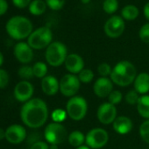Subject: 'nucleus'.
<instances>
[{
	"label": "nucleus",
	"instance_id": "nucleus-25",
	"mask_svg": "<svg viewBox=\"0 0 149 149\" xmlns=\"http://www.w3.org/2000/svg\"><path fill=\"white\" fill-rule=\"evenodd\" d=\"M94 78V74L91 69L90 68H84L78 74V79L83 84H89Z\"/></svg>",
	"mask_w": 149,
	"mask_h": 149
},
{
	"label": "nucleus",
	"instance_id": "nucleus-44",
	"mask_svg": "<svg viewBox=\"0 0 149 149\" xmlns=\"http://www.w3.org/2000/svg\"><path fill=\"white\" fill-rule=\"evenodd\" d=\"M81 1H82V3L83 4H89L90 2H91V0H81Z\"/></svg>",
	"mask_w": 149,
	"mask_h": 149
},
{
	"label": "nucleus",
	"instance_id": "nucleus-35",
	"mask_svg": "<svg viewBox=\"0 0 149 149\" xmlns=\"http://www.w3.org/2000/svg\"><path fill=\"white\" fill-rule=\"evenodd\" d=\"M9 83V74L4 70L0 69V89H4L8 85Z\"/></svg>",
	"mask_w": 149,
	"mask_h": 149
},
{
	"label": "nucleus",
	"instance_id": "nucleus-33",
	"mask_svg": "<svg viewBox=\"0 0 149 149\" xmlns=\"http://www.w3.org/2000/svg\"><path fill=\"white\" fill-rule=\"evenodd\" d=\"M139 39L145 42V43H148L149 44V23L145 24L139 32Z\"/></svg>",
	"mask_w": 149,
	"mask_h": 149
},
{
	"label": "nucleus",
	"instance_id": "nucleus-40",
	"mask_svg": "<svg viewBox=\"0 0 149 149\" xmlns=\"http://www.w3.org/2000/svg\"><path fill=\"white\" fill-rule=\"evenodd\" d=\"M5 138H6V131L0 127V140H2Z\"/></svg>",
	"mask_w": 149,
	"mask_h": 149
},
{
	"label": "nucleus",
	"instance_id": "nucleus-43",
	"mask_svg": "<svg viewBox=\"0 0 149 149\" xmlns=\"http://www.w3.org/2000/svg\"><path fill=\"white\" fill-rule=\"evenodd\" d=\"M49 149H58V145H50Z\"/></svg>",
	"mask_w": 149,
	"mask_h": 149
},
{
	"label": "nucleus",
	"instance_id": "nucleus-28",
	"mask_svg": "<svg viewBox=\"0 0 149 149\" xmlns=\"http://www.w3.org/2000/svg\"><path fill=\"white\" fill-rule=\"evenodd\" d=\"M18 74L22 79H25L26 81L28 79H31V78H33V77H34L33 67H30V66H22L21 68H19Z\"/></svg>",
	"mask_w": 149,
	"mask_h": 149
},
{
	"label": "nucleus",
	"instance_id": "nucleus-26",
	"mask_svg": "<svg viewBox=\"0 0 149 149\" xmlns=\"http://www.w3.org/2000/svg\"><path fill=\"white\" fill-rule=\"evenodd\" d=\"M140 138L146 143L149 144V119L145 120L139 126V129Z\"/></svg>",
	"mask_w": 149,
	"mask_h": 149
},
{
	"label": "nucleus",
	"instance_id": "nucleus-31",
	"mask_svg": "<svg viewBox=\"0 0 149 149\" xmlns=\"http://www.w3.org/2000/svg\"><path fill=\"white\" fill-rule=\"evenodd\" d=\"M139 94L136 91H130L125 97V102L130 104V105H134L137 104L139 99Z\"/></svg>",
	"mask_w": 149,
	"mask_h": 149
},
{
	"label": "nucleus",
	"instance_id": "nucleus-4",
	"mask_svg": "<svg viewBox=\"0 0 149 149\" xmlns=\"http://www.w3.org/2000/svg\"><path fill=\"white\" fill-rule=\"evenodd\" d=\"M66 111L71 119L74 121H80L84 119L87 114V101L81 96H74L70 97L66 104Z\"/></svg>",
	"mask_w": 149,
	"mask_h": 149
},
{
	"label": "nucleus",
	"instance_id": "nucleus-11",
	"mask_svg": "<svg viewBox=\"0 0 149 149\" xmlns=\"http://www.w3.org/2000/svg\"><path fill=\"white\" fill-rule=\"evenodd\" d=\"M97 117L103 125H110L117 118V108L109 102L103 103L97 109Z\"/></svg>",
	"mask_w": 149,
	"mask_h": 149
},
{
	"label": "nucleus",
	"instance_id": "nucleus-21",
	"mask_svg": "<svg viewBox=\"0 0 149 149\" xmlns=\"http://www.w3.org/2000/svg\"><path fill=\"white\" fill-rule=\"evenodd\" d=\"M68 141L69 145L74 147H79L85 142V135L80 131H73L68 136Z\"/></svg>",
	"mask_w": 149,
	"mask_h": 149
},
{
	"label": "nucleus",
	"instance_id": "nucleus-32",
	"mask_svg": "<svg viewBox=\"0 0 149 149\" xmlns=\"http://www.w3.org/2000/svg\"><path fill=\"white\" fill-rule=\"evenodd\" d=\"M123 99V96L120 91H113L109 96H108V102L113 105L118 104Z\"/></svg>",
	"mask_w": 149,
	"mask_h": 149
},
{
	"label": "nucleus",
	"instance_id": "nucleus-30",
	"mask_svg": "<svg viewBox=\"0 0 149 149\" xmlns=\"http://www.w3.org/2000/svg\"><path fill=\"white\" fill-rule=\"evenodd\" d=\"M67 115L68 114H67L66 111L61 110V109H57L52 112V119L54 120V122L61 124V122H63L66 119Z\"/></svg>",
	"mask_w": 149,
	"mask_h": 149
},
{
	"label": "nucleus",
	"instance_id": "nucleus-27",
	"mask_svg": "<svg viewBox=\"0 0 149 149\" xmlns=\"http://www.w3.org/2000/svg\"><path fill=\"white\" fill-rule=\"evenodd\" d=\"M118 8V3L117 0H104L103 9L106 13L112 14L117 12Z\"/></svg>",
	"mask_w": 149,
	"mask_h": 149
},
{
	"label": "nucleus",
	"instance_id": "nucleus-34",
	"mask_svg": "<svg viewBox=\"0 0 149 149\" xmlns=\"http://www.w3.org/2000/svg\"><path fill=\"white\" fill-rule=\"evenodd\" d=\"M65 0H46V4L47 6L54 11L60 10L63 7Z\"/></svg>",
	"mask_w": 149,
	"mask_h": 149
},
{
	"label": "nucleus",
	"instance_id": "nucleus-16",
	"mask_svg": "<svg viewBox=\"0 0 149 149\" xmlns=\"http://www.w3.org/2000/svg\"><path fill=\"white\" fill-rule=\"evenodd\" d=\"M14 55L21 63H29L33 58V48L26 42H19L14 47Z\"/></svg>",
	"mask_w": 149,
	"mask_h": 149
},
{
	"label": "nucleus",
	"instance_id": "nucleus-8",
	"mask_svg": "<svg viewBox=\"0 0 149 149\" xmlns=\"http://www.w3.org/2000/svg\"><path fill=\"white\" fill-rule=\"evenodd\" d=\"M109 140V134L103 128H93L85 136V143L91 149H100Z\"/></svg>",
	"mask_w": 149,
	"mask_h": 149
},
{
	"label": "nucleus",
	"instance_id": "nucleus-38",
	"mask_svg": "<svg viewBox=\"0 0 149 149\" xmlns=\"http://www.w3.org/2000/svg\"><path fill=\"white\" fill-rule=\"evenodd\" d=\"M8 9V4L6 0H0V16L5 14L7 12Z\"/></svg>",
	"mask_w": 149,
	"mask_h": 149
},
{
	"label": "nucleus",
	"instance_id": "nucleus-13",
	"mask_svg": "<svg viewBox=\"0 0 149 149\" xmlns=\"http://www.w3.org/2000/svg\"><path fill=\"white\" fill-rule=\"evenodd\" d=\"M33 94V86L28 81L19 82L14 89V97L19 102L29 101Z\"/></svg>",
	"mask_w": 149,
	"mask_h": 149
},
{
	"label": "nucleus",
	"instance_id": "nucleus-14",
	"mask_svg": "<svg viewBox=\"0 0 149 149\" xmlns=\"http://www.w3.org/2000/svg\"><path fill=\"white\" fill-rule=\"evenodd\" d=\"M26 137V129L20 125H12L6 130V139L12 144H19Z\"/></svg>",
	"mask_w": 149,
	"mask_h": 149
},
{
	"label": "nucleus",
	"instance_id": "nucleus-20",
	"mask_svg": "<svg viewBox=\"0 0 149 149\" xmlns=\"http://www.w3.org/2000/svg\"><path fill=\"white\" fill-rule=\"evenodd\" d=\"M136 105L139 116L146 119H149V95L140 96Z\"/></svg>",
	"mask_w": 149,
	"mask_h": 149
},
{
	"label": "nucleus",
	"instance_id": "nucleus-3",
	"mask_svg": "<svg viewBox=\"0 0 149 149\" xmlns=\"http://www.w3.org/2000/svg\"><path fill=\"white\" fill-rule=\"evenodd\" d=\"M8 34L14 40H23L29 37L33 33V25L31 21L22 16L13 17L6 24Z\"/></svg>",
	"mask_w": 149,
	"mask_h": 149
},
{
	"label": "nucleus",
	"instance_id": "nucleus-29",
	"mask_svg": "<svg viewBox=\"0 0 149 149\" xmlns=\"http://www.w3.org/2000/svg\"><path fill=\"white\" fill-rule=\"evenodd\" d=\"M112 71V68L111 67V65L109 63L106 62H103L101 64L98 65L97 67V72L101 76V77H110Z\"/></svg>",
	"mask_w": 149,
	"mask_h": 149
},
{
	"label": "nucleus",
	"instance_id": "nucleus-7",
	"mask_svg": "<svg viewBox=\"0 0 149 149\" xmlns=\"http://www.w3.org/2000/svg\"><path fill=\"white\" fill-rule=\"evenodd\" d=\"M65 127L60 123H50L44 131V137L50 145H59L68 138Z\"/></svg>",
	"mask_w": 149,
	"mask_h": 149
},
{
	"label": "nucleus",
	"instance_id": "nucleus-12",
	"mask_svg": "<svg viewBox=\"0 0 149 149\" xmlns=\"http://www.w3.org/2000/svg\"><path fill=\"white\" fill-rule=\"evenodd\" d=\"M93 91L98 97H108V96L113 91V83L108 77H100L94 83Z\"/></svg>",
	"mask_w": 149,
	"mask_h": 149
},
{
	"label": "nucleus",
	"instance_id": "nucleus-10",
	"mask_svg": "<svg viewBox=\"0 0 149 149\" xmlns=\"http://www.w3.org/2000/svg\"><path fill=\"white\" fill-rule=\"evenodd\" d=\"M104 30L108 37L118 38L124 33L125 22L119 16H112L105 22Z\"/></svg>",
	"mask_w": 149,
	"mask_h": 149
},
{
	"label": "nucleus",
	"instance_id": "nucleus-22",
	"mask_svg": "<svg viewBox=\"0 0 149 149\" xmlns=\"http://www.w3.org/2000/svg\"><path fill=\"white\" fill-rule=\"evenodd\" d=\"M47 4L43 0H33L29 5V11L33 15L39 16L46 12Z\"/></svg>",
	"mask_w": 149,
	"mask_h": 149
},
{
	"label": "nucleus",
	"instance_id": "nucleus-23",
	"mask_svg": "<svg viewBox=\"0 0 149 149\" xmlns=\"http://www.w3.org/2000/svg\"><path fill=\"white\" fill-rule=\"evenodd\" d=\"M121 15L126 20H134L139 16V9L132 5L126 6L122 9Z\"/></svg>",
	"mask_w": 149,
	"mask_h": 149
},
{
	"label": "nucleus",
	"instance_id": "nucleus-18",
	"mask_svg": "<svg viewBox=\"0 0 149 149\" xmlns=\"http://www.w3.org/2000/svg\"><path fill=\"white\" fill-rule=\"evenodd\" d=\"M41 89L46 95L54 96L60 91V82L54 76H47L42 78Z\"/></svg>",
	"mask_w": 149,
	"mask_h": 149
},
{
	"label": "nucleus",
	"instance_id": "nucleus-6",
	"mask_svg": "<svg viewBox=\"0 0 149 149\" xmlns=\"http://www.w3.org/2000/svg\"><path fill=\"white\" fill-rule=\"evenodd\" d=\"M52 31L47 26H43L33 31L28 37L27 43L33 49H43L47 47L52 41Z\"/></svg>",
	"mask_w": 149,
	"mask_h": 149
},
{
	"label": "nucleus",
	"instance_id": "nucleus-39",
	"mask_svg": "<svg viewBox=\"0 0 149 149\" xmlns=\"http://www.w3.org/2000/svg\"><path fill=\"white\" fill-rule=\"evenodd\" d=\"M144 15L147 20H149V2L146 4L144 6Z\"/></svg>",
	"mask_w": 149,
	"mask_h": 149
},
{
	"label": "nucleus",
	"instance_id": "nucleus-5",
	"mask_svg": "<svg viewBox=\"0 0 149 149\" xmlns=\"http://www.w3.org/2000/svg\"><path fill=\"white\" fill-rule=\"evenodd\" d=\"M45 56L47 62L50 66L59 67L65 62L68 56V50L63 43L54 41L47 47Z\"/></svg>",
	"mask_w": 149,
	"mask_h": 149
},
{
	"label": "nucleus",
	"instance_id": "nucleus-17",
	"mask_svg": "<svg viewBox=\"0 0 149 149\" xmlns=\"http://www.w3.org/2000/svg\"><path fill=\"white\" fill-rule=\"evenodd\" d=\"M114 131L120 134V135H125L129 133L132 129V121L130 118L125 116H119L117 117V118L112 123Z\"/></svg>",
	"mask_w": 149,
	"mask_h": 149
},
{
	"label": "nucleus",
	"instance_id": "nucleus-24",
	"mask_svg": "<svg viewBox=\"0 0 149 149\" xmlns=\"http://www.w3.org/2000/svg\"><path fill=\"white\" fill-rule=\"evenodd\" d=\"M33 76L38 78H44L47 77V67L46 63L42 61H38L33 66Z\"/></svg>",
	"mask_w": 149,
	"mask_h": 149
},
{
	"label": "nucleus",
	"instance_id": "nucleus-36",
	"mask_svg": "<svg viewBox=\"0 0 149 149\" xmlns=\"http://www.w3.org/2000/svg\"><path fill=\"white\" fill-rule=\"evenodd\" d=\"M30 149H49V146L44 141H36L31 146Z\"/></svg>",
	"mask_w": 149,
	"mask_h": 149
},
{
	"label": "nucleus",
	"instance_id": "nucleus-37",
	"mask_svg": "<svg viewBox=\"0 0 149 149\" xmlns=\"http://www.w3.org/2000/svg\"><path fill=\"white\" fill-rule=\"evenodd\" d=\"M13 2L18 8H25L31 4V0H13Z\"/></svg>",
	"mask_w": 149,
	"mask_h": 149
},
{
	"label": "nucleus",
	"instance_id": "nucleus-41",
	"mask_svg": "<svg viewBox=\"0 0 149 149\" xmlns=\"http://www.w3.org/2000/svg\"><path fill=\"white\" fill-rule=\"evenodd\" d=\"M3 62H4V55L1 52H0V67L2 66Z\"/></svg>",
	"mask_w": 149,
	"mask_h": 149
},
{
	"label": "nucleus",
	"instance_id": "nucleus-42",
	"mask_svg": "<svg viewBox=\"0 0 149 149\" xmlns=\"http://www.w3.org/2000/svg\"><path fill=\"white\" fill-rule=\"evenodd\" d=\"M77 149H91L88 146H84V145H83V146H79V147H77Z\"/></svg>",
	"mask_w": 149,
	"mask_h": 149
},
{
	"label": "nucleus",
	"instance_id": "nucleus-19",
	"mask_svg": "<svg viewBox=\"0 0 149 149\" xmlns=\"http://www.w3.org/2000/svg\"><path fill=\"white\" fill-rule=\"evenodd\" d=\"M133 84L134 91H136L139 95H146L149 91V74L143 72L137 74Z\"/></svg>",
	"mask_w": 149,
	"mask_h": 149
},
{
	"label": "nucleus",
	"instance_id": "nucleus-2",
	"mask_svg": "<svg viewBox=\"0 0 149 149\" xmlns=\"http://www.w3.org/2000/svg\"><path fill=\"white\" fill-rule=\"evenodd\" d=\"M136 77L137 71L134 65L128 61H121L112 68L110 79L120 87H126L134 83Z\"/></svg>",
	"mask_w": 149,
	"mask_h": 149
},
{
	"label": "nucleus",
	"instance_id": "nucleus-15",
	"mask_svg": "<svg viewBox=\"0 0 149 149\" xmlns=\"http://www.w3.org/2000/svg\"><path fill=\"white\" fill-rule=\"evenodd\" d=\"M64 65L66 69L69 72V74H79L84 68V59L77 54H68Z\"/></svg>",
	"mask_w": 149,
	"mask_h": 149
},
{
	"label": "nucleus",
	"instance_id": "nucleus-1",
	"mask_svg": "<svg viewBox=\"0 0 149 149\" xmlns=\"http://www.w3.org/2000/svg\"><path fill=\"white\" fill-rule=\"evenodd\" d=\"M23 123L31 128L41 127L48 118L47 104L40 98H33L26 102L20 112Z\"/></svg>",
	"mask_w": 149,
	"mask_h": 149
},
{
	"label": "nucleus",
	"instance_id": "nucleus-9",
	"mask_svg": "<svg viewBox=\"0 0 149 149\" xmlns=\"http://www.w3.org/2000/svg\"><path fill=\"white\" fill-rule=\"evenodd\" d=\"M81 82L78 77L73 74H67L60 81V91L68 97H73L80 90Z\"/></svg>",
	"mask_w": 149,
	"mask_h": 149
}]
</instances>
